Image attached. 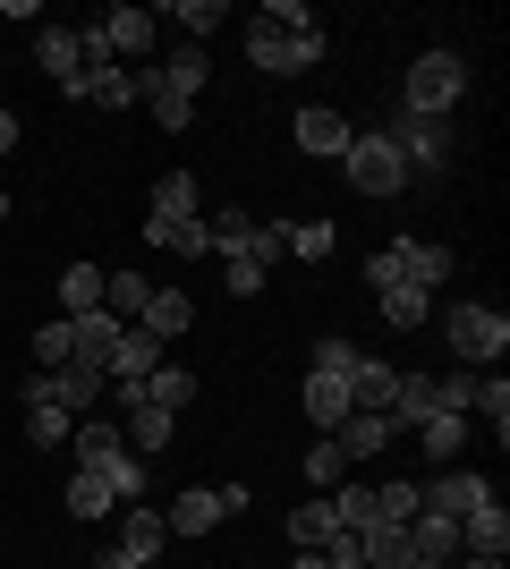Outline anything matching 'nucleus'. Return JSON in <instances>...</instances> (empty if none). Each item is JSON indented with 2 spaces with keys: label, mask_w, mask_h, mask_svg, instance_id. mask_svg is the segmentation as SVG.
Segmentation results:
<instances>
[{
  "label": "nucleus",
  "mask_w": 510,
  "mask_h": 569,
  "mask_svg": "<svg viewBox=\"0 0 510 569\" xmlns=\"http://www.w3.org/2000/svg\"><path fill=\"white\" fill-rule=\"evenodd\" d=\"M111 510H120L111 476H102V468H77L69 476V519H111Z\"/></svg>",
  "instance_id": "cd10ccee"
},
{
  "label": "nucleus",
  "mask_w": 510,
  "mask_h": 569,
  "mask_svg": "<svg viewBox=\"0 0 510 569\" xmlns=\"http://www.w3.org/2000/svg\"><path fill=\"white\" fill-rule=\"evenodd\" d=\"M451 569H502V561H468V552H460V561H451Z\"/></svg>",
  "instance_id": "09e8293b"
},
{
  "label": "nucleus",
  "mask_w": 510,
  "mask_h": 569,
  "mask_svg": "<svg viewBox=\"0 0 510 569\" xmlns=\"http://www.w3.org/2000/svg\"><path fill=\"white\" fill-rule=\"evenodd\" d=\"M0 221H9V196H0Z\"/></svg>",
  "instance_id": "8fccbe9b"
},
{
  "label": "nucleus",
  "mask_w": 510,
  "mask_h": 569,
  "mask_svg": "<svg viewBox=\"0 0 510 569\" xmlns=\"http://www.w3.org/2000/svg\"><path fill=\"white\" fill-rule=\"evenodd\" d=\"M383 323L391 332H426V289H383Z\"/></svg>",
  "instance_id": "4c0bfd02"
},
{
  "label": "nucleus",
  "mask_w": 510,
  "mask_h": 569,
  "mask_svg": "<svg viewBox=\"0 0 510 569\" xmlns=\"http://www.w3.org/2000/svg\"><path fill=\"white\" fill-rule=\"evenodd\" d=\"M247 510V485H188V493L162 510V527L170 536H213L221 519H239Z\"/></svg>",
  "instance_id": "6e6552de"
},
{
  "label": "nucleus",
  "mask_w": 510,
  "mask_h": 569,
  "mask_svg": "<svg viewBox=\"0 0 510 569\" xmlns=\"http://www.w3.org/2000/svg\"><path fill=\"white\" fill-rule=\"evenodd\" d=\"M391 391H400V366L358 349V366H349V408H374V417H391Z\"/></svg>",
  "instance_id": "2eb2a0df"
},
{
  "label": "nucleus",
  "mask_w": 510,
  "mask_h": 569,
  "mask_svg": "<svg viewBox=\"0 0 510 569\" xmlns=\"http://www.w3.org/2000/svg\"><path fill=\"white\" fill-rule=\"evenodd\" d=\"M34 69L60 77V94H77V77H86V60H77V26H43V34H34Z\"/></svg>",
  "instance_id": "f3484780"
},
{
  "label": "nucleus",
  "mask_w": 510,
  "mask_h": 569,
  "mask_svg": "<svg viewBox=\"0 0 510 569\" xmlns=\"http://www.w3.org/2000/svg\"><path fill=\"white\" fill-rule=\"evenodd\" d=\"M153 366H162V340H153L146 323H128V332H120V357H111V382H146Z\"/></svg>",
  "instance_id": "bb28decb"
},
{
  "label": "nucleus",
  "mask_w": 510,
  "mask_h": 569,
  "mask_svg": "<svg viewBox=\"0 0 510 569\" xmlns=\"http://www.w3.org/2000/svg\"><path fill=\"white\" fill-rule=\"evenodd\" d=\"M153 77H162L179 102H196L204 77H213V60H204V43H170V51H153Z\"/></svg>",
  "instance_id": "ddd939ff"
},
{
  "label": "nucleus",
  "mask_w": 510,
  "mask_h": 569,
  "mask_svg": "<svg viewBox=\"0 0 510 569\" xmlns=\"http://www.w3.org/2000/svg\"><path fill=\"white\" fill-rule=\"evenodd\" d=\"M298 153H332V162H340V153H349V119L323 111V102H316V111H298Z\"/></svg>",
  "instance_id": "a878e982"
},
{
  "label": "nucleus",
  "mask_w": 510,
  "mask_h": 569,
  "mask_svg": "<svg viewBox=\"0 0 510 569\" xmlns=\"http://www.w3.org/2000/svg\"><path fill=\"white\" fill-rule=\"evenodd\" d=\"M77 102H94V111H128V102H137V77H128L120 60H111V69H86V77H77Z\"/></svg>",
  "instance_id": "393cba45"
},
{
  "label": "nucleus",
  "mask_w": 510,
  "mask_h": 569,
  "mask_svg": "<svg viewBox=\"0 0 510 569\" xmlns=\"http://www.w3.org/2000/svg\"><path fill=\"white\" fill-rule=\"evenodd\" d=\"M34 366H69V315H60V323H43V332H34Z\"/></svg>",
  "instance_id": "79ce46f5"
},
{
  "label": "nucleus",
  "mask_w": 510,
  "mask_h": 569,
  "mask_svg": "<svg viewBox=\"0 0 510 569\" xmlns=\"http://www.w3.org/2000/svg\"><path fill=\"white\" fill-rule=\"evenodd\" d=\"M442 340H451V357L460 366H502V349H510V315L493 307V298H460V307H442Z\"/></svg>",
  "instance_id": "7ed1b4c3"
},
{
  "label": "nucleus",
  "mask_w": 510,
  "mask_h": 569,
  "mask_svg": "<svg viewBox=\"0 0 510 569\" xmlns=\"http://www.w3.org/2000/svg\"><path fill=\"white\" fill-rule=\"evenodd\" d=\"M137 323H146L153 340H179V332H188V323H196L188 289H153V298H146V315H137Z\"/></svg>",
  "instance_id": "c85d7f7f"
},
{
  "label": "nucleus",
  "mask_w": 510,
  "mask_h": 569,
  "mask_svg": "<svg viewBox=\"0 0 510 569\" xmlns=\"http://www.w3.org/2000/svg\"><path fill=\"white\" fill-rule=\"evenodd\" d=\"M188 400H196V375H188V366H153V375L137 382V408H162V417H179Z\"/></svg>",
  "instance_id": "412c9836"
},
{
  "label": "nucleus",
  "mask_w": 510,
  "mask_h": 569,
  "mask_svg": "<svg viewBox=\"0 0 510 569\" xmlns=\"http://www.w3.org/2000/svg\"><path fill=\"white\" fill-rule=\"evenodd\" d=\"M316 366H323V375H349V366H358V340L323 332V340H316Z\"/></svg>",
  "instance_id": "37998d69"
},
{
  "label": "nucleus",
  "mask_w": 510,
  "mask_h": 569,
  "mask_svg": "<svg viewBox=\"0 0 510 569\" xmlns=\"http://www.w3.org/2000/svg\"><path fill=\"white\" fill-rule=\"evenodd\" d=\"M128 451H137V459H162L170 451V433H179V417H162V408H128Z\"/></svg>",
  "instance_id": "c756f323"
},
{
  "label": "nucleus",
  "mask_w": 510,
  "mask_h": 569,
  "mask_svg": "<svg viewBox=\"0 0 510 569\" xmlns=\"http://www.w3.org/2000/svg\"><path fill=\"white\" fill-rule=\"evenodd\" d=\"M162 26H179L188 43H204V34L221 26V9H213V0H170V9H162Z\"/></svg>",
  "instance_id": "e433bc0d"
},
{
  "label": "nucleus",
  "mask_w": 510,
  "mask_h": 569,
  "mask_svg": "<svg viewBox=\"0 0 510 569\" xmlns=\"http://www.w3.org/2000/svg\"><path fill=\"white\" fill-rule=\"evenodd\" d=\"M460 552H468V561H502V552H510V510H502V501H477V510L460 519Z\"/></svg>",
  "instance_id": "f8f14e48"
},
{
  "label": "nucleus",
  "mask_w": 510,
  "mask_h": 569,
  "mask_svg": "<svg viewBox=\"0 0 510 569\" xmlns=\"http://www.w3.org/2000/svg\"><path fill=\"white\" fill-rule=\"evenodd\" d=\"M69 426H77V417H60V408H26V442H34V451H60Z\"/></svg>",
  "instance_id": "58836bf2"
},
{
  "label": "nucleus",
  "mask_w": 510,
  "mask_h": 569,
  "mask_svg": "<svg viewBox=\"0 0 510 569\" xmlns=\"http://www.w3.org/2000/svg\"><path fill=\"white\" fill-rule=\"evenodd\" d=\"M332 536H340V510H332V493H323V501H298V510H290V552H323Z\"/></svg>",
  "instance_id": "4be33fe9"
},
{
  "label": "nucleus",
  "mask_w": 510,
  "mask_h": 569,
  "mask_svg": "<svg viewBox=\"0 0 510 569\" xmlns=\"http://www.w3.org/2000/svg\"><path fill=\"white\" fill-rule=\"evenodd\" d=\"M111 400V375L94 366H34L26 375V408H60V417H94Z\"/></svg>",
  "instance_id": "423d86ee"
},
{
  "label": "nucleus",
  "mask_w": 510,
  "mask_h": 569,
  "mask_svg": "<svg viewBox=\"0 0 510 569\" xmlns=\"http://www.w3.org/2000/svg\"><path fill=\"white\" fill-rule=\"evenodd\" d=\"M146 298H153L146 272H102V307L120 315V323H137V315H146Z\"/></svg>",
  "instance_id": "2f4dec72"
},
{
  "label": "nucleus",
  "mask_w": 510,
  "mask_h": 569,
  "mask_svg": "<svg viewBox=\"0 0 510 569\" xmlns=\"http://www.w3.org/2000/svg\"><path fill=\"white\" fill-rule=\"evenodd\" d=\"M94 569H146V561H128V552H120V545H111V552H102V561H94Z\"/></svg>",
  "instance_id": "49530a36"
},
{
  "label": "nucleus",
  "mask_w": 510,
  "mask_h": 569,
  "mask_svg": "<svg viewBox=\"0 0 510 569\" xmlns=\"http://www.w3.org/2000/svg\"><path fill=\"white\" fill-rule=\"evenodd\" d=\"M417 510H426V485H409V476H400V485H374V510H366V527H409ZM358 527V536H366Z\"/></svg>",
  "instance_id": "b1692460"
},
{
  "label": "nucleus",
  "mask_w": 510,
  "mask_h": 569,
  "mask_svg": "<svg viewBox=\"0 0 510 569\" xmlns=\"http://www.w3.org/2000/svg\"><path fill=\"white\" fill-rule=\"evenodd\" d=\"M162 545H170V527H162V510H153V501H128V510H120V552H128V561H162Z\"/></svg>",
  "instance_id": "dca6fc26"
},
{
  "label": "nucleus",
  "mask_w": 510,
  "mask_h": 569,
  "mask_svg": "<svg viewBox=\"0 0 510 569\" xmlns=\"http://www.w3.org/2000/svg\"><path fill=\"white\" fill-rule=\"evenodd\" d=\"M94 307H102V272L94 263H69V272H60V315L77 323V315H94Z\"/></svg>",
  "instance_id": "473e14b6"
},
{
  "label": "nucleus",
  "mask_w": 510,
  "mask_h": 569,
  "mask_svg": "<svg viewBox=\"0 0 510 569\" xmlns=\"http://www.w3.org/2000/svg\"><path fill=\"white\" fill-rule=\"evenodd\" d=\"M298 400H307V417L332 433L340 417H349V375H323V366H307V391H298Z\"/></svg>",
  "instance_id": "6ab92c4d"
},
{
  "label": "nucleus",
  "mask_w": 510,
  "mask_h": 569,
  "mask_svg": "<svg viewBox=\"0 0 510 569\" xmlns=\"http://www.w3.org/2000/svg\"><path fill=\"white\" fill-rule=\"evenodd\" d=\"M307 485H316V493H340V485H349V459H340L332 433H323L316 451H307Z\"/></svg>",
  "instance_id": "c9c22d12"
},
{
  "label": "nucleus",
  "mask_w": 510,
  "mask_h": 569,
  "mask_svg": "<svg viewBox=\"0 0 510 569\" xmlns=\"http://www.w3.org/2000/svg\"><path fill=\"white\" fill-rule=\"evenodd\" d=\"M383 137L400 144L409 179H442V170H451V153H460V128H451V119H417V111H391Z\"/></svg>",
  "instance_id": "39448f33"
},
{
  "label": "nucleus",
  "mask_w": 510,
  "mask_h": 569,
  "mask_svg": "<svg viewBox=\"0 0 510 569\" xmlns=\"http://www.w3.org/2000/svg\"><path fill=\"white\" fill-rule=\"evenodd\" d=\"M417 442H426V459H434V468H460L468 417H460V408H442V417H426V426H417Z\"/></svg>",
  "instance_id": "5701e85b"
},
{
  "label": "nucleus",
  "mask_w": 510,
  "mask_h": 569,
  "mask_svg": "<svg viewBox=\"0 0 510 569\" xmlns=\"http://www.w3.org/2000/svg\"><path fill=\"white\" fill-rule=\"evenodd\" d=\"M460 94H468V60L460 51H417L409 77H400V111H417V119H451Z\"/></svg>",
  "instance_id": "20e7f679"
},
{
  "label": "nucleus",
  "mask_w": 510,
  "mask_h": 569,
  "mask_svg": "<svg viewBox=\"0 0 510 569\" xmlns=\"http://www.w3.org/2000/svg\"><path fill=\"white\" fill-rule=\"evenodd\" d=\"M340 170H349V188H358V196H400V188H409V162H400V144H391L383 128H349Z\"/></svg>",
  "instance_id": "0eeeda50"
},
{
  "label": "nucleus",
  "mask_w": 510,
  "mask_h": 569,
  "mask_svg": "<svg viewBox=\"0 0 510 569\" xmlns=\"http://www.w3.org/2000/svg\"><path fill=\"white\" fill-rule=\"evenodd\" d=\"M213 230V256L230 263V256H247V238H256V213H239V204H221V221H204Z\"/></svg>",
  "instance_id": "f704fd0d"
},
{
  "label": "nucleus",
  "mask_w": 510,
  "mask_h": 569,
  "mask_svg": "<svg viewBox=\"0 0 510 569\" xmlns=\"http://www.w3.org/2000/svg\"><path fill=\"white\" fill-rule=\"evenodd\" d=\"M120 315L111 307H94V315H77L69 323V366H94V375H111V357H120Z\"/></svg>",
  "instance_id": "9d476101"
},
{
  "label": "nucleus",
  "mask_w": 510,
  "mask_h": 569,
  "mask_svg": "<svg viewBox=\"0 0 510 569\" xmlns=\"http://www.w3.org/2000/svg\"><path fill=\"white\" fill-rule=\"evenodd\" d=\"M290 256L298 263H332V221H298V230H290Z\"/></svg>",
  "instance_id": "a19ab883"
},
{
  "label": "nucleus",
  "mask_w": 510,
  "mask_h": 569,
  "mask_svg": "<svg viewBox=\"0 0 510 569\" xmlns=\"http://www.w3.org/2000/svg\"><path fill=\"white\" fill-rule=\"evenodd\" d=\"M128 77H137V102H153V128H170V137H179V128L196 119V102H179L153 69H128Z\"/></svg>",
  "instance_id": "7c9ffc66"
},
{
  "label": "nucleus",
  "mask_w": 510,
  "mask_h": 569,
  "mask_svg": "<svg viewBox=\"0 0 510 569\" xmlns=\"http://www.w3.org/2000/svg\"><path fill=\"white\" fill-rule=\"evenodd\" d=\"M0 153H18V111H0Z\"/></svg>",
  "instance_id": "a18cd8bd"
},
{
  "label": "nucleus",
  "mask_w": 510,
  "mask_h": 569,
  "mask_svg": "<svg viewBox=\"0 0 510 569\" xmlns=\"http://www.w3.org/2000/svg\"><path fill=\"white\" fill-rule=\"evenodd\" d=\"M247 60L264 77H298V69H316L323 60V26L316 9H298V0H272L264 18L247 26Z\"/></svg>",
  "instance_id": "f257e3e1"
},
{
  "label": "nucleus",
  "mask_w": 510,
  "mask_h": 569,
  "mask_svg": "<svg viewBox=\"0 0 510 569\" xmlns=\"http://www.w3.org/2000/svg\"><path fill=\"white\" fill-rule=\"evenodd\" d=\"M323 561H332V569H366V545H358V536H349V527H340L332 545H323Z\"/></svg>",
  "instance_id": "c03bdc74"
},
{
  "label": "nucleus",
  "mask_w": 510,
  "mask_h": 569,
  "mask_svg": "<svg viewBox=\"0 0 510 569\" xmlns=\"http://www.w3.org/2000/svg\"><path fill=\"white\" fill-rule=\"evenodd\" d=\"M468 417H493V433H510V382L477 375V408H468Z\"/></svg>",
  "instance_id": "ea45409f"
},
{
  "label": "nucleus",
  "mask_w": 510,
  "mask_h": 569,
  "mask_svg": "<svg viewBox=\"0 0 510 569\" xmlns=\"http://www.w3.org/2000/svg\"><path fill=\"white\" fill-rule=\"evenodd\" d=\"M451 263L460 256H451L442 238H391V247L366 256V289H374V298H383V289H442Z\"/></svg>",
  "instance_id": "f03ea898"
},
{
  "label": "nucleus",
  "mask_w": 510,
  "mask_h": 569,
  "mask_svg": "<svg viewBox=\"0 0 510 569\" xmlns=\"http://www.w3.org/2000/svg\"><path fill=\"white\" fill-rule=\"evenodd\" d=\"M477 501H493V485L477 468H442L434 485H426V510H442V519H468Z\"/></svg>",
  "instance_id": "4468645a"
},
{
  "label": "nucleus",
  "mask_w": 510,
  "mask_h": 569,
  "mask_svg": "<svg viewBox=\"0 0 510 569\" xmlns=\"http://www.w3.org/2000/svg\"><path fill=\"white\" fill-rule=\"evenodd\" d=\"M332 442H340V459H383L391 442H400V426H391V417H374V408H349V417L332 426Z\"/></svg>",
  "instance_id": "9b49d317"
},
{
  "label": "nucleus",
  "mask_w": 510,
  "mask_h": 569,
  "mask_svg": "<svg viewBox=\"0 0 510 569\" xmlns=\"http://www.w3.org/2000/svg\"><path fill=\"white\" fill-rule=\"evenodd\" d=\"M102 43H111V60H120V69H153V9H137V0H120V9H102Z\"/></svg>",
  "instance_id": "1a4fd4ad"
},
{
  "label": "nucleus",
  "mask_w": 510,
  "mask_h": 569,
  "mask_svg": "<svg viewBox=\"0 0 510 569\" xmlns=\"http://www.w3.org/2000/svg\"><path fill=\"white\" fill-rule=\"evenodd\" d=\"M290 569H332V561H323V552H290Z\"/></svg>",
  "instance_id": "de8ad7c7"
},
{
  "label": "nucleus",
  "mask_w": 510,
  "mask_h": 569,
  "mask_svg": "<svg viewBox=\"0 0 510 569\" xmlns=\"http://www.w3.org/2000/svg\"><path fill=\"white\" fill-rule=\"evenodd\" d=\"M153 230H170V221H196V170H162L153 179Z\"/></svg>",
  "instance_id": "aec40b11"
},
{
  "label": "nucleus",
  "mask_w": 510,
  "mask_h": 569,
  "mask_svg": "<svg viewBox=\"0 0 510 569\" xmlns=\"http://www.w3.org/2000/svg\"><path fill=\"white\" fill-rule=\"evenodd\" d=\"M69 442H77V468H111V459L128 451V433L111 426V417H77V426H69Z\"/></svg>",
  "instance_id": "a211bd4d"
},
{
  "label": "nucleus",
  "mask_w": 510,
  "mask_h": 569,
  "mask_svg": "<svg viewBox=\"0 0 510 569\" xmlns=\"http://www.w3.org/2000/svg\"><path fill=\"white\" fill-rule=\"evenodd\" d=\"M146 238H153V247H170V256H213V230H204V213H196V221H170V230H153V221H146Z\"/></svg>",
  "instance_id": "72a5a7b5"
}]
</instances>
